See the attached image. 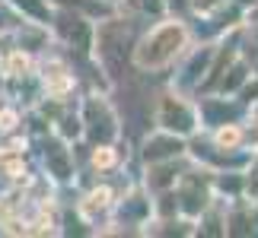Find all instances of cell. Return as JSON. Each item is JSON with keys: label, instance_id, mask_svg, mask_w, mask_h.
<instances>
[{"label": "cell", "instance_id": "6da1fadb", "mask_svg": "<svg viewBox=\"0 0 258 238\" xmlns=\"http://www.w3.org/2000/svg\"><path fill=\"white\" fill-rule=\"evenodd\" d=\"M217 140H220L223 146H233L236 140H239V134H236V131H220V137H217Z\"/></svg>", "mask_w": 258, "mask_h": 238}, {"label": "cell", "instance_id": "7a4b0ae2", "mask_svg": "<svg viewBox=\"0 0 258 238\" xmlns=\"http://www.w3.org/2000/svg\"><path fill=\"white\" fill-rule=\"evenodd\" d=\"M26 64H29V61H26V57H23V54H16V57H10V70H19V67H23V70H26Z\"/></svg>", "mask_w": 258, "mask_h": 238}, {"label": "cell", "instance_id": "3957f363", "mask_svg": "<svg viewBox=\"0 0 258 238\" xmlns=\"http://www.w3.org/2000/svg\"><path fill=\"white\" fill-rule=\"evenodd\" d=\"M96 165H112V153H96Z\"/></svg>", "mask_w": 258, "mask_h": 238}, {"label": "cell", "instance_id": "277c9868", "mask_svg": "<svg viewBox=\"0 0 258 238\" xmlns=\"http://www.w3.org/2000/svg\"><path fill=\"white\" fill-rule=\"evenodd\" d=\"M13 121H16V117L10 114V111H4V114H0V127H4V131H7V127H13Z\"/></svg>", "mask_w": 258, "mask_h": 238}]
</instances>
